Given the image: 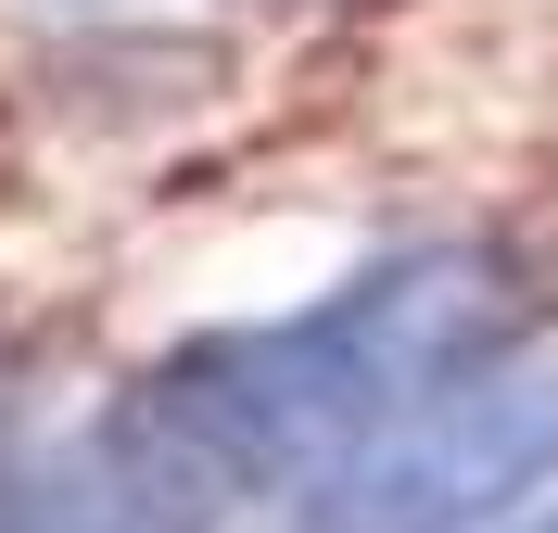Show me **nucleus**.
Masks as SVG:
<instances>
[{"mask_svg":"<svg viewBox=\"0 0 558 533\" xmlns=\"http://www.w3.org/2000/svg\"><path fill=\"white\" fill-rule=\"evenodd\" d=\"M558 483V355H483L292 496V533H508Z\"/></svg>","mask_w":558,"mask_h":533,"instance_id":"2","label":"nucleus"},{"mask_svg":"<svg viewBox=\"0 0 558 533\" xmlns=\"http://www.w3.org/2000/svg\"><path fill=\"white\" fill-rule=\"evenodd\" d=\"M76 13H89V0H76Z\"/></svg>","mask_w":558,"mask_h":533,"instance_id":"5","label":"nucleus"},{"mask_svg":"<svg viewBox=\"0 0 558 533\" xmlns=\"http://www.w3.org/2000/svg\"><path fill=\"white\" fill-rule=\"evenodd\" d=\"M216 521H229V496L140 420L128 393L64 458H38V496H26V533H216Z\"/></svg>","mask_w":558,"mask_h":533,"instance_id":"3","label":"nucleus"},{"mask_svg":"<svg viewBox=\"0 0 558 533\" xmlns=\"http://www.w3.org/2000/svg\"><path fill=\"white\" fill-rule=\"evenodd\" d=\"M521 318H533L521 267L495 242H407L381 267H355L343 292L292 305V318H242V330L178 343L166 368L128 381V407L229 508L242 496H305L330 458H355L418 393H445L483 355H508Z\"/></svg>","mask_w":558,"mask_h":533,"instance_id":"1","label":"nucleus"},{"mask_svg":"<svg viewBox=\"0 0 558 533\" xmlns=\"http://www.w3.org/2000/svg\"><path fill=\"white\" fill-rule=\"evenodd\" d=\"M533 533H558V521H533Z\"/></svg>","mask_w":558,"mask_h":533,"instance_id":"4","label":"nucleus"}]
</instances>
